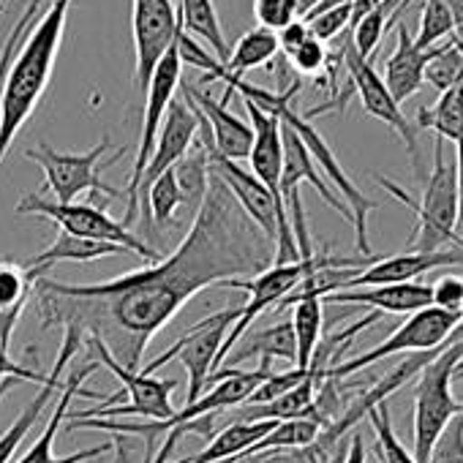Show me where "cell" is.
Instances as JSON below:
<instances>
[{"label":"cell","instance_id":"21","mask_svg":"<svg viewBox=\"0 0 463 463\" xmlns=\"http://www.w3.org/2000/svg\"><path fill=\"white\" fill-rule=\"evenodd\" d=\"M436 50L439 47H433V50L417 47L414 36L409 33L406 25L395 28V50L390 52V58L384 63V77H382L390 96L395 99V104H403L420 93V88L425 85V66L436 55Z\"/></svg>","mask_w":463,"mask_h":463},{"label":"cell","instance_id":"30","mask_svg":"<svg viewBox=\"0 0 463 463\" xmlns=\"http://www.w3.org/2000/svg\"><path fill=\"white\" fill-rule=\"evenodd\" d=\"M452 36H455V23H452L447 4L444 0H425L414 44L422 50H433V47L452 42Z\"/></svg>","mask_w":463,"mask_h":463},{"label":"cell","instance_id":"14","mask_svg":"<svg viewBox=\"0 0 463 463\" xmlns=\"http://www.w3.org/2000/svg\"><path fill=\"white\" fill-rule=\"evenodd\" d=\"M180 90H183V99L207 123L213 150L221 158H229V161H246L249 153H251V145H254L251 123L243 120V118H238L235 112H229L226 101L213 99L207 90H202V88H196V85H191L185 80L180 82Z\"/></svg>","mask_w":463,"mask_h":463},{"label":"cell","instance_id":"20","mask_svg":"<svg viewBox=\"0 0 463 463\" xmlns=\"http://www.w3.org/2000/svg\"><path fill=\"white\" fill-rule=\"evenodd\" d=\"M322 306H365L382 314H417L430 306V284H387L368 289H344L322 298Z\"/></svg>","mask_w":463,"mask_h":463},{"label":"cell","instance_id":"17","mask_svg":"<svg viewBox=\"0 0 463 463\" xmlns=\"http://www.w3.org/2000/svg\"><path fill=\"white\" fill-rule=\"evenodd\" d=\"M82 346V335L77 330H63V344H61V352L55 357V365L52 371L47 373V382L42 384V390L33 395V401L20 411V417L12 422V428L0 436V463H14V452L17 447L23 444V439L33 430V425L42 420L44 414V406L52 401V395H58L61 384H63V376L69 371V363L74 360V354L80 352Z\"/></svg>","mask_w":463,"mask_h":463},{"label":"cell","instance_id":"42","mask_svg":"<svg viewBox=\"0 0 463 463\" xmlns=\"http://www.w3.org/2000/svg\"><path fill=\"white\" fill-rule=\"evenodd\" d=\"M232 463H308V455H306V449H298V452H260V455H251V458H238Z\"/></svg>","mask_w":463,"mask_h":463},{"label":"cell","instance_id":"3","mask_svg":"<svg viewBox=\"0 0 463 463\" xmlns=\"http://www.w3.org/2000/svg\"><path fill=\"white\" fill-rule=\"evenodd\" d=\"M213 80H221V82L226 85V93L221 96V101L229 104L232 96L241 93L246 101H254L260 109L273 112L284 126H289V128L300 137V142H303L306 150L311 153L314 164H319L322 172H325V177L333 180V185H335L338 194H341V202H344V204L349 207V213H352L354 246H357L360 257H373V254H371V246H368V215H371L379 204H376L373 199H368V196L357 188V183L346 175V169H344L341 161L335 158V153H333V147L327 145V139L314 128V123H311L306 115H300V112L292 107V99L298 96L300 82H292V85L284 88V90H265V88H260V85H254V82H249V80H241V77L215 74Z\"/></svg>","mask_w":463,"mask_h":463},{"label":"cell","instance_id":"1","mask_svg":"<svg viewBox=\"0 0 463 463\" xmlns=\"http://www.w3.org/2000/svg\"><path fill=\"white\" fill-rule=\"evenodd\" d=\"M273 257L276 243L210 172L204 202L169 257L104 284H61L44 276L31 295L44 330H77L82 341H99L118 365L139 371L153 335L194 295L254 279Z\"/></svg>","mask_w":463,"mask_h":463},{"label":"cell","instance_id":"29","mask_svg":"<svg viewBox=\"0 0 463 463\" xmlns=\"http://www.w3.org/2000/svg\"><path fill=\"white\" fill-rule=\"evenodd\" d=\"M303 23L317 42H335L352 28V0H325L308 17H303Z\"/></svg>","mask_w":463,"mask_h":463},{"label":"cell","instance_id":"12","mask_svg":"<svg viewBox=\"0 0 463 463\" xmlns=\"http://www.w3.org/2000/svg\"><path fill=\"white\" fill-rule=\"evenodd\" d=\"M180 17L172 0H131V39H134V80L145 96L161 58L180 36Z\"/></svg>","mask_w":463,"mask_h":463},{"label":"cell","instance_id":"46","mask_svg":"<svg viewBox=\"0 0 463 463\" xmlns=\"http://www.w3.org/2000/svg\"><path fill=\"white\" fill-rule=\"evenodd\" d=\"M295 4H298V17L303 20V17H308L317 6H322L325 0H295Z\"/></svg>","mask_w":463,"mask_h":463},{"label":"cell","instance_id":"44","mask_svg":"<svg viewBox=\"0 0 463 463\" xmlns=\"http://www.w3.org/2000/svg\"><path fill=\"white\" fill-rule=\"evenodd\" d=\"M344 463H365V447H363V436L354 433L349 439V449L344 455Z\"/></svg>","mask_w":463,"mask_h":463},{"label":"cell","instance_id":"11","mask_svg":"<svg viewBox=\"0 0 463 463\" xmlns=\"http://www.w3.org/2000/svg\"><path fill=\"white\" fill-rule=\"evenodd\" d=\"M341 52H344V69H346V74H349L346 90H349V93H357L363 109H365L371 118H376L379 123H384L387 128H392V131L403 139V145H406V150H409V156H411L414 172L422 177L420 147H417V131H414V126L406 120V115L401 112V104H395V99L390 96V90H387L382 74L373 69L371 61H365V58L357 55V50H354L349 33H344V39H341Z\"/></svg>","mask_w":463,"mask_h":463},{"label":"cell","instance_id":"39","mask_svg":"<svg viewBox=\"0 0 463 463\" xmlns=\"http://www.w3.org/2000/svg\"><path fill=\"white\" fill-rule=\"evenodd\" d=\"M289 63L295 66L298 74L303 77H319L327 69V47L322 42H317L314 36L289 55Z\"/></svg>","mask_w":463,"mask_h":463},{"label":"cell","instance_id":"24","mask_svg":"<svg viewBox=\"0 0 463 463\" xmlns=\"http://www.w3.org/2000/svg\"><path fill=\"white\" fill-rule=\"evenodd\" d=\"M177 17H180V28L185 36H191L194 42H204L213 55L218 58V63H226L229 58V42L221 31V20L215 12L213 0H177Z\"/></svg>","mask_w":463,"mask_h":463},{"label":"cell","instance_id":"15","mask_svg":"<svg viewBox=\"0 0 463 463\" xmlns=\"http://www.w3.org/2000/svg\"><path fill=\"white\" fill-rule=\"evenodd\" d=\"M196 134H199V112L183 96L172 99V104L164 115V123L158 128L156 150H153V156L145 166L142 183H139V204H142V196L150 188V183L156 177H161L166 169H172L191 150Z\"/></svg>","mask_w":463,"mask_h":463},{"label":"cell","instance_id":"40","mask_svg":"<svg viewBox=\"0 0 463 463\" xmlns=\"http://www.w3.org/2000/svg\"><path fill=\"white\" fill-rule=\"evenodd\" d=\"M276 39H279V52H284L289 58L295 50H300L311 39V31H308V25L303 20H295L292 25H287L284 31H279Z\"/></svg>","mask_w":463,"mask_h":463},{"label":"cell","instance_id":"50","mask_svg":"<svg viewBox=\"0 0 463 463\" xmlns=\"http://www.w3.org/2000/svg\"><path fill=\"white\" fill-rule=\"evenodd\" d=\"M452 379H463V365L458 363V368H455V376Z\"/></svg>","mask_w":463,"mask_h":463},{"label":"cell","instance_id":"36","mask_svg":"<svg viewBox=\"0 0 463 463\" xmlns=\"http://www.w3.org/2000/svg\"><path fill=\"white\" fill-rule=\"evenodd\" d=\"M254 17L260 23V28L265 31H284L287 25H292L298 17V4L295 0H254Z\"/></svg>","mask_w":463,"mask_h":463},{"label":"cell","instance_id":"52","mask_svg":"<svg viewBox=\"0 0 463 463\" xmlns=\"http://www.w3.org/2000/svg\"><path fill=\"white\" fill-rule=\"evenodd\" d=\"M460 322H463V306H460Z\"/></svg>","mask_w":463,"mask_h":463},{"label":"cell","instance_id":"41","mask_svg":"<svg viewBox=\"0 0 463 463\" xmlns=\"http://www.w3.org/2000/svg\"><path fill=\"white\" fill-rule=\"evenodd\" d=\"M455 177H458V221H455V238H458V249L463 251V142L455 145Z\"/></svg>","mask_w":463,"mask_h":463},{"label":"cell","instance_id":"32","mask_svg":"<svg viewBox=\"0 0 463 463\" xmlns=\"http://www.w3.org/2000/svg\"><path fill=\"white\" fill-rule=\"evenodd\" d=\"M425 82L439 93L463 82V47L458 42H447L436 50V55L425 66Z\"/></svg>","mask_w":463,"mask_h":463},{"label":"cell","instance_id":"2","mask_svg":"<svg viewBox=\"0 0 463 463\" xmlns=\"http://www.w3.org/2000/svg\"><path fill=\"white\" fill-rule=\"evenodd\" d=\"M71 0H52L17 47L0 88V164L50 88Z\"/></svg>","mask_w":463,"mask_h":463},{"label":"cell","instance_id":"10","mask_svg":"<svg viewBox=\"0 0 463 463\" xmlns=\"http://www.w3.org/2000/svg\"><path fill=\"white\" fill-rule=\"evenodd\" d=\"M458 325H460V317L428 306V308L411 314L401 327L392 330L390 338H384L373 349H368V352H363V354H357V357H352L346 363H338V365L327 368V379L341 382L344 376L357 373V371H363V368H368V365H373V363H379V360H384L390 354H398V352H414V354L417 352H436L452 338Z\"/></svg>","mask_w":463,"mask_h":463},{"label":"cell","instance_id":"8","mask_svg":"<svg viewBox=\"0 0 463 463\" xmlns=\"http://www.w3.org/2000/svg\"><path fill=\"white\" fill-rule=\"evenodd\" d=\"M183 82V61H180V50L177 42L172 44V50L161 58V63L156 66L150 85L145 90V112H142V131H139V147H137V158H134V169L128 177L126 191V213H123V226L131 229V223L139 215V183L145 175V166L156 150V139H158V128L164 123V115L177 93Z\"/></svg>","mask_w":463,"mask_h":463},{"label":"cell","instance_id":"7","mask_svg":"<svg viewBox=\"0 0 463 463\" xmlns=\"http://www.w3.org/2000/svg\"><path fill=\"white\" fill-rule=\"evenodd\" d=\"M20 215H44L50 221H55V226L66 235L74 238H85V241H101V243H115L120 249H126L128 254L145 260V262H158L161 251L150 249L147 243H142L131 229H126L120 221L109 218L104 213V207L99 204H88V202H55L47 199L42 194H28L20 199L17 204Z\"/></svg>","mask_w":463,"mask_h":463},{"label":"cell","instance_id":"49","mask_svg":"<svg viewBox=\"0 0 463 463\" xmlns=\"http://www.w3.org/2000/svg\"><path fill=\"white\" fill-rule=\"evenodd\" d=\"M306 455H308V463H322V460H319V458H317V452H314V449H311V447H308V449H306Z\"/></svg>","mask_w":463,"mask_h":463},{"label":"cell","instance_id":"51","mask_svg":"<svg viewBox=\"0 0 463 463\" xmlns=\"http://www.w3.org/2000/svg\"><path fill=\"white\" fill-rule=\"evenodd\" d=\"M458 414H463V401L458 403Z\"/></svg>","mask_w":463,"mask_h":463},{"label":"cell","instance_id":"33","mask_svg":"<svg viewBox=\"0 0 463 463\" xmlns=\"http://www.w3.org/2000/svg\"><path fill=\"white\" fill-rule=\"evenodd\" d=\"M142 199H147V202H145V213H147V218H153L158 226H166V223L175 218L177 207L183 204V199H180V188H177V183H175L172 169H166L161 177H156V180L150 183V188L145 191V196H142Z\"/></svg>","mask_w":463,"mask_h":463},{"label":"cell","instance_id":"54","mask_svg":"<svg viewBox=\"0 0 463 463\" xmlns=\"http://www.w3.org/2000/svg\"><path fill=\"white\" fill-rule=\"evenodd\" d=\"M460 365H463V360H460Z\"/></svg>","mask_w":463,"mask_h":463},{"label":"cell","instance_id":"47","mask_svg":"<svg viewBox=\"0 0 463 463\" xmlns=\"http://www.w3.org/2000/svg\"><path fill=\"white\" fill-rule=\"evenodd\" d=\"M112 447L118 449V463H128V444H126V439H115Z\"/></svg>","mask_w":463,"mask_h":463},{"label":"cell","instance_id":"22","mask_svg":"<svg viewBox=\"0 0 463 463\" xmlns=\"http://www.w3.org/2000/svg\"><path fill=\"white\" fill-rule=\"evenodd\" d=\"M118 254H128L126 249L115 246V243H101V241H85V238H74V235H66V232L58 229V238L50 249H44L42 254H36L33 260H28L23 265L25 276L31 284H36L39 279L47 276V270L58 262H77V265H85V262H96V260H104V257H118Z\"/></svg>","mask_w":463,"mask_h":463},{"label":"cell","instance_id":"13","mask_svg":"<svg viewBox=\"0 0 463 463\" xmlns=\"http://www.w3.org/2000/svg\"><path fill=\"white\" fill-rule=\"evenodd\" d=\"M88 346L99 354V365H104L112 376L120 379L123 384V395H128V403L123 406H99V409H88V411H77L74 420H115V417H150V420H166L175 414L172 409V390H175V379H156V376H145L139 371H128L123 365H118L107 349L99 341H88Z\"/></svg>","mask_w":463,"mask_h":463},{"label":"cell","instance_id":"28","mask_svg":"<svg viewBox=\"0 0 463 463\" xmlns=\"http://www.w3.org/2000/svg\"><path fill=\"white\" fill-rule=\"evenodd\" d=\"M322 433V425L311 417H298V420H284L276 422V428L260 439L243 458L260 455V452H298V449H308L317 444Z\"/></svg>","mask_w":463,"mask_h":463},{"label":"cell","instance_id":"48","mask_svg":"<svg viewBox=\"0 0 463 463\" xmlns=\"http://www.w3.org/2000/svg\"><path fill=\"white\" fill-rule=\"evenodd\" d=\"M14 384H17V379H4V382H0V398H4V392H9Z\"/></svg>","mask_w":463,"mask_h":463},{"label":"cell","instance_id":"43","mask_svg":"<svg viewBox=\"0 0 463 463\" xmlns=\"http://www.w3.org/2000/svg\"><path fill=\"white\" fill-rule=\"evenodd\" d=\"M447 4V9H449V14H452V23H455V42H460L463 44V0H444Z\"/></svg>","mask_w":463,"mask_h":463},{"label":"cell","instance_id":"45","mask_svg":"<svg viewBox=\"0 0 463 463\" xmlns=\"http://www.w3.org/2000/svg\"><path fill=\"white\" fill-rule=\"evenodd\" d=\"M379 4H382V0H352V28H354L368 12H373ZM352 28H349V31H352Z\"/></svg>","mask_w":463,"mask_h":463},{"label":"cell","instance_id":"9","mask_svg":"<svg viewBox=\"0 0 463 463\" xmlns=\"http://www.w3.org/2000/svg\"><path fill=\"white\" fill-rule=\"evenodd\" d=\"M241 311H243V306H235V308L215 311V314L199 319V322H196L194 327H188V333L180 335L164 354H158V357L150 360L145 368H139V373L153 376L158 368H164L166 363L177 360V363L185 368V373H188L185 403H194V401L202 395V390H204V384H207V379H210V373H213V368H215V354H218V349H221V344H223L229 327L238 322Z\"/></svg>","mask_w":463,"mask_h":463},{"label":"cell","instance_id":"37","mask_svg":"<svg viewBox=\"0 0 463 463\" xmlns=\"http://www.w3.org/2000/svg\"><path fill=\"white\" fill-rule=\"evenodd\" d=\"M428 463H463V414H455L436 439Z\"/></svg>","mask_w":463,"mask_h":463},{"label":"cell","instance_id":"53","mask_svg":"<svg viewBox=\"0 0 463 463\" xmlns=\"http://www.w3.org/2000/svg\"><path fill=\"white\" fill-rule=\"evenodd\" d=\"M452 42H455V39H452ZM458 44H460V42H458ZM460 47H463V44H460Z\"/></svg>","mask_w":463,"mask_h":463},{"label":"cell","instance_id":"27","mask_svg":"<svg viewBox=\"0 0 463 463\" xmlns=\"http://www.w3.org/2000/svg\"><path fill=\"white\" fill-rule=\"evenodd\" d=\"M292 314V333H295V349L298 360L295 368H308L314 360L317 346L322 344V325H325V306L319 298H303L298 300Z\"/></svg>","mask_w":463,"mask_h":463},{"label":"cell","instance_id":"6","mask_svg":"<svg viewBox=\"0 0 463 463\" xmlns=\"http://www.w3.org/2000/svg\"><path fill=\"white\" fill-rule=\"evenodd\" d=\"M109 153V139H101L96 147L85 150V153H61L52 145H39L25 150V158L39 164L44 172V185L52 191L55 202H74L82 194H101V196H112V199H126L123 188H115L109 183L101 180V172L112 164L120 161V156L126 153L123 147L115 156Z\"/></svg>","mask_w":463,"mask_h":463},{"label":"cell","instance_id":"35","mask_svg":"<svg viewBox=\"0 0 463 463\" xmlns=\"http://www.w3.org/2000/svg\"><path fill=\"white\" fill-rule=\"evenodd\" d=\"M33 284L28 281L23 265L0 262V314H9L28 306Z\"/></svg>","mask_w":463,"mask_h":463},{"label":"cell","instance_id":"25","mask_svg":"<svg viewBox=\"0 0 463 463\" xmlns=\"http://www.w3.org/2000/svg\"><path fill=\"white\" fill-rule=\"evenodd\" d=\"M417 128L433 131L441 142H463V82L439 93L430 107L417 112Z\"/></svg>","mask_w":463,"mask_h":463},{"label":"cell","instance_id":"38","mask_svg":"<svg viewBox=\"0 0 463 463\" xmlns=\"http://www.w3.org/2000/svg\"><path fill=\"white\" fill-rule=\"evenodd\" d=\"M430 306L447 314L460 317L463 306V279L460 276H441L436 284H430Z\"/></svg>","mask_w":463,"mask_h":463},{"label":"cell","instance_id":"4","mask_svg":"<svg viewBox=\"0 0 463 463\" xmlns=\"http://www.w3.org/2000/svg\"><path fill=\"white\" fill-rule=\"evenodd\" d=\"M376 183L401 204H406L414 213V229L406 241V251H447L458 249L455 238V221H458V177H455V161H447L444 142L433 139V164L422 188V199L417 202L411 194H406L398 183L390 177L376 175Z\"/></svg>","mask_w":463,"mask_h":463},{"label":"cell","instance_id":"34","mask_svg":"<svg viewBox=\"0 0 463 463\" xmlns=\"http://www.w3.org/2000/svg\"><path fill=\"white\" fill-rule=\"evenodd\" d=\"M25 308H17V311H9V314H0V382L4 379H17V382H36V384H44L47 382V373H39V371H31L20 363L12 360L9 354V341H12V333L20 322Z\"/></svg>","mask_w":463,"mask_h":463},{"label":"cell","instance_id":"5","mask_svg":"<svg viewBox=\"0 0 463 463\" xmlns=\"http://www.w3.org/2000/svg\"><path fill=\"white\" fill-rule=\"evenodd\" d=\"M463 360V325L452 333L449 344H444L417 373L414 384V411H411V455L417 463H428V455L447 428V422L458 414V403L452 395V376L458 363Z\"/></svg>","mask_w":463,"mask_h":463},{"label":"cell","instance_id":"18","mask_svg":"<svg viewBox=\"0 0 463 463\" xmlns=\"http://www.w3.org/2000/svg\"><path fill=\"white\" fill-rule=\"evenodd\" d=\"M243 107L249 112V123L254 131V145L249 153V164L254 177L273 194V199L284 207L279 183H281V169H284V139H281V120L273 112L260 109L254 101L243 99ZM287 210V207H284Z\"/></svg>","mask_w":463,"mask_h":463},{"label":"cell","instance_id":"26","mask_svg":"<svg viewBox=\"0 0 463 463\" xmlns=\"http://www.w3.org/2000/svg\"><path fill=\"white\" fill-rule=\"evenodd\" d=\"M238 352H235V363L260 357V363H273V360H287L295 363L298 360V349H295V333H292V322H279L273 327H262L249 338L238 341Z\"/></svg>","mask_w":463,"mask_h":463},{"label":"cell","instance_id":"23","mask_svg":"<svg viewBox=\"0 0 463 463\" xmlns=\"http://www.w3.org/2000/svg\"><path fill=\"white\" fill-rule=\"evenodd\" d=\"M276 55H279V39H276V33L257 25L254 31L243 33V36L238 39L235 47H229L226 63H215V66L210 69L207 80H213L215 74L241 77V80H243L249 71L268 66Z\"/></svg>","mask_w":463,"mask_h":463},{"label":"cell","instance_id":"31","mask_svg":"<svg viewBox=\"0 0 463 463\" xmlns=\"http://www.w3.org/2000/svg\"><path fill=\"white\" fill-rule=\"evenodd\" d=\"M376 430V455L382 463H417L411 449H406L401 444V439L395 436V428H392V420H390V406L387 401L376 403L368 414H365Z\"/></svg>","mask_w":463,"mask_h":463},{"label":"cell","instance_id":"16","mask_svg":"<svg viewBox=\"0 0 463 463\" xmlns=\"http://www.w3.org/2000/svg\"><path fill=\"white\" fill-rule=\"evenodd\" d=\"M463 268V251L447 249V251H403L384 260H373L368 268H363L344 289H368V287H387V284H411L422 273L436 268ZM341 289V292H344Z\"/></svg>","mask_w":463,"mask_h":463},{"label":"cell","instance_id":"19","mask_svg":"<svg viewBox=\"0 0 463 463\" xmlns=\"http://www.w3.org/2000/svg\"><path fill=\"white\" fill-rule=\"evenodd\" d=\"M96 368H99V363L90 360L88 365H82L80 371H74V373L69 376V382L63 384V392H61V398H58V403H55V411L50 414V422H47L44 433H42V436L33 441V447H31L20 460H14V463H85V460L101 458V455H107V452L112 449V441H104V444H99V447L80 449V452H71V455H63V458H58V455L52 452L55 439H58V430H61V425H63V420H66V414H69L71 398H80V390H82L85 379L93 376Z\"/></svg>","mask_w":463,"mask_h":463}]
</instances>
